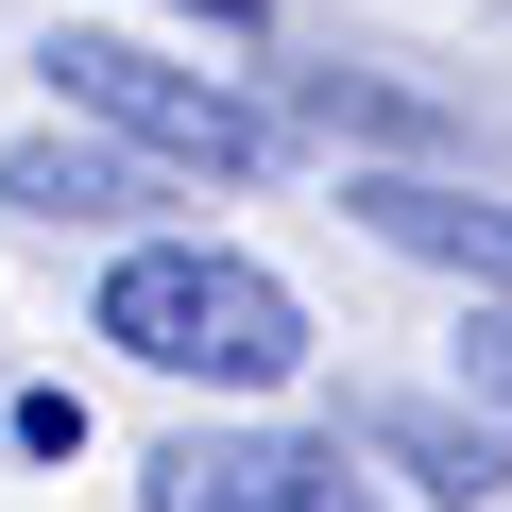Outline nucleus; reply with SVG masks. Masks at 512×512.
I'll return each mask as SVG.
<instances>
[{"label": "nucleus", "instance_id": "6e6552de", "mask_svg": "<svg viewBox=\"0 0 512 512\" xmlns=\"http://www.w3.org/2000/svg\"><path fill=\"white\" fill-rule=\"evenodd\" d=\"M461 376H478V393H495V410H512V308H495V325H478V342H461Z\"/></svg>", "mask_w": 512, "mask_h": 512}, {"label": "nucleus", "instance_id": "f257e3e1", "mask_svg": "<svg viewBox=\"0 0 512 512\" xmlns=\"http://www.w3.org/2000/svg\"><path fill=\"white\" fill-rule=\"evenodd\" d=\"M103 342H120L137 376H188V393H274V376H308L291 274H256V256H222V239H137L120 274H103Z\"/></svg>", "mask_w": 512, "mask_h": 512}, {"label": "nucleus", "instance_id": "0eeeda50", "mask_svg": "<svg viewBox=\"0 0 512 512\" xmlns=\"http://www.w3.org/2000/svg\"><path fill=\"white\" fill-rule=\"evenodd\" d=\"M291 512H393V495H376V478H342V444H325V461H308V495H291Z\"/></svg>", "mask_w": 512, "mask_h": 512}, {"label": "nucleus", "instance_id": "1a4fd4ad", "mask_svg": "<svg viewBox=\"0 0 512 512\" xmlns=\"http://www.w3.org/2000/svg\"><path fill=\"white\" fill-rule=\"evenodd\" d=\"M171 18H205V35H256V18H274V0H171Z\"/></svg>", "mask_w": 512, "mask_h": 512}, {"label": "nucleus", "instance_id": "7ed1b4c3", "mask_svg": "<svg viewBox=\"0 0 512 512\" xmlns=\"http://www.w3.org/2000/svg\"><path fill=\"white\" fill-rule=\"evenodd\" d=\"M393 256H444V274H478V291H512V205H478V188H427V171H359L342 188Z\"/></svg>", "mask_w": 512, "mask_h": 512}, {"label": "nucleus", "instance_id": "423d86ee", "mask_svg": "<svg viewBox=\"0 0 512 512\" xmlns=\"http://www.w3.org/2000/svg\"><path fill=\"white\" fill-rule=\"evenodd\" d=\"M376 461H410L444 512H478V495H512V410L478 393V410H376Z\"/></svg>", "mask_w": 512, "mask_h": 512}, {"label": "nucleus", "instance_id": "39448f33", "mask_svg": "<svg viewBox=\"0 0 512 512\" xmlns=\"http://www.w3.org/2000/svg\"><path fill=\"white\" fill-rule=\"evenodd\" d=\"M325 444H274V427H188L154 444V512H291Z\"/></svg>", "mask_w": 512, "mask_h": 512}, {"label": "nucleus", "instance_id": "20e7f679", "mask_svg": "<svg viewBox=\"0 0 512 512\" xmlns=\"http://www.w3.org/2000/svg\"><path fill=\"white\" fill-rule=\"evenodd\" d=\"M154 171L171 154H137V137H18L0 154V205H35V222H137V205H171Z\"/></svg>", "mask_w": 512, "mask_h": 512}, {"label": "nucleus", "instance_id": "f03ea898", "mask_svg": "<svg viewBox=\"0 0 512 512\" xmlns=\"http://www.w3.org/2000/svg\"><path fill=\"white\" fill-rule=\"evenodd\" d=\"M35 69L69 86V120L137 137V154H171V171H222V188H256V171L291 154V120L256 103V86H222V69H171V52H137V35H52Z\"/></svg>", "mask_w": 512, "mask_h": 512}]
</instances>
